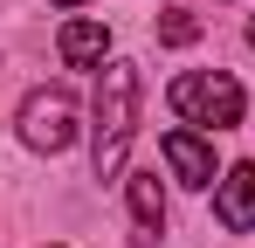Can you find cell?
<instances>
[{"mask_svg": "<svg viewBox=\"0 0 255 248\" xmlns=\"http://www.w3.org/2000/svg\"><path fill=\"white\" fill-rule=\"evenodd\" d=\"M159 152H166V165H172L179 186H214V145L200 138V131H166Z\"/></svg>", "mask_w": 255, "mask_h": 248, "instance_id": "cell-4", "label": "cell"}, {"mask_svg": "<svg viewBox=\"0 0 255 248\" xmlns=\"http://www.w3.org/2000/svg\"><path fill=\"white\" fill-rule=\"evenodd\" d=\"M55 48H62V62H69V69L104 62V55H111V28H104V21H69V28L55 35Z\"/></svg>", "mask_w": 255, "mask_h": 248, "instance_id": "cell-7", "label": "cell"}, {"mask_svg": "<svg viewBox=\"0 0 255 248\" xmlns=\"http://www.w3.org/2000/svg\"><path fill=\"white\" fill-rule=\"evenodd\" d=\"M159 41H166V48H186V41H200V21H193L186 7H166V21H159Z\"/></svg>", "mask_w": 255, "mask_h": 248, "instance_id": "cell-8", "label": "cell"}, {"mask_svg": "<svg viewBox=\"0 0 255 248\" xmlns=\"http://www.w3.org/2000/svg\"><path fill=\"white\" fill-rule=\"evenodd\" d=\"M55 7H83V0H55Z\"/></svg>", "mask_w": 255, "mask_h": 248, "instance_id": "cell-9", "label": "cell"}, {"mask_svg": "<svg viewBox=\"0 0 255 248\" xmlns=\"http://www.w3.org/2000/svg\"><path fill=\"white\" fill-rule=\"evenodd\" d=\"M21 145H28V152H48V159L76 145V97H69L62 83L28 90V104H21Z\"/></svg>", "mask_w": 255, "mask_h": 248, "instance_id": "cell-3", "label": "cell"}, {"mask_svg": "<svg viewBox=\"0 0 255 248\" xmlns=\"http://www.w3.org/2000/svg\"><path fill=\"white\" fill-rule=\"evenodd\" d=\"M125 193H131V221H138V235H131V242L152 248V242H159V228H166V193H159V172H131Z\"/></svg>", "mask_w": 255, "mask_h": 248, "instance_id": "cell-6", "label": "cell"}, {"mask_svg": "<svg viewBox=\"0 0 255 248\" xmlns=\"http://www.w3.org/2000/svg\"><path fill=\"white\" fill-rule=\"evenodd\" d=\"M214 221L235 228V235H249V228H255V159H242L221 186H214Z\"/></svg>", "mask_w": 255, "mask_h": 248, "instance_id": "cell-5", "label": "cell"}, {"mask_svg": "<svg viewBox=\"0 0 255 248\" xmlns=\"http://www.w3.org/2000/svg\"><path fill=\"white\" fill-rule=\"evenodd\" d=\"M131 131H138V62H104V76H97V145H90L97 179L125 172Z\"/></svg>", "mask_w": 255, "mask_h": 248, "instance_id": "cell-1", "label": "cell"}, {"mask_svg": "<svg viewBox=\"0 0 255 248\" xmlns=\"http://www.w3.org/2000/svg\"><path fill=\"white\" fill-rule=\"evenodd\" d=\"M166 97H172V111H179L186 124H214V131H235V124H242V104H249L242 83H235V76H214V69L172 76Z\"/></svg>", "mask_w": 255, "mask_h": 248, "instance_id": "cell-2", "label": "cell"}, {"mask_svg": "<svg viewBox=\"0 0 255 248\" xmlns=\"http://www.w3.org/2000/svg\"><path fill=\"white\" fill-rule=\"evenodd\" d=\"M249 41H255V21H249Z\"/></svg>", "mask_w": 255, "mask_h": 248, "instance_id": "cell-10", "label": "cell"}]
</instances>
